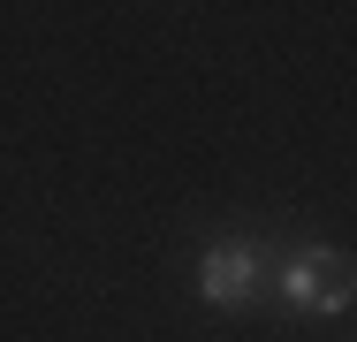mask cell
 <instances>
[{
    "label": "cell",
    "instance_id": "obj_2",
    "mask_svg": "<svg viewBox=\"0 0 357 342\" xmlns=\"http://www.w3.org/2000/svg\"><path fill=\"white\" fill-rule=\"evenodd\" d=\"M266 244H251V236H228V244H206V259L190 274V289L213 304V312H251L259 297H266Z\"/></svg>",
    "mask_w": 357,
    "mask_h": 342
},
{
    "label": "cell",
    "instance_id": "obj_1",
    "mask_svg": "<svg viewBox=\"0 0 357 342\" xmlns=\"http://www.w3.org/2000/svg\"><path fill=\"white\" fill-rule=\"evenodd\" d=\"M266 289L282 297L289 312H350V251L289 244L282 259L266 267Z\"/></svg>",
    "mask_w": 357,
    "mask_h": 342
}]
</instances>
